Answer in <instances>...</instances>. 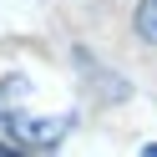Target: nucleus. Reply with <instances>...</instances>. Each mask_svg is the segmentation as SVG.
Here are the masks:
<instances>
[{
	"label": "nucleus",
	"mask_w": 157,
	"mask_h": 157,
	"mask_svg": "<svg viewBox=\"0 0 157 157\" xmlns=\"http://www.w3.org/2000/svg\"><path fill=\"white\" fill-rule=\"evenodd\" d=\"M25 76L21 71H5L0 76V132L10 137L15 147H56L66 142V132L76 127V112H31L25 106Z\"/></svg>",
	"instance_id": "f257e3e1"
},
{
	"label": "nucleus",
	"mask_w": 157,
	"mask_h": 157,
	"mask_svg": "<svg viewBox=\"0 0 157 157\" xmlns=\"http://www.w3.org/2000/svg\"><path fill=\"white\" fill-rule=\"evenodd\" d=\"M132 25H137V36H142L147 46H157V0H142V5H137Z\"/></svg>",
	"instance_id": "f03ea898"
},
{
	"label": "nucleus",
	"mask_w": 157,
	"mask_h": 157,
	"mask_svg": "<svg viewBox=\"0 0 157 157\" xmlns=\"http://www.w3.org/2000/svg\"><path fill=\"white\" fill-rule=\"evenodd\" d=\"M142 152H152V157H157V142H147V147H142Z\"/></svg>",
	"instance_id": "7ed1b4c3"
}]
</instances>
